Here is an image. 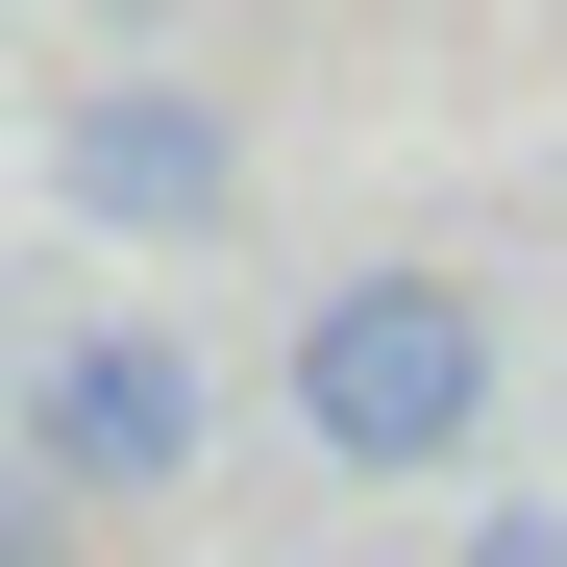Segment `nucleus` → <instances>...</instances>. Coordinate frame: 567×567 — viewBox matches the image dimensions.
Returning a JSON list of instances; mask_svg holds the SVG:
<instances>
[{
  "label": "nucleus",
  "mask_w": 567,
  "mask_h": 567,
  "mask_svg": "<svg viewBox=\"0 0 567 567\" xmlns=\"http://www.w3.org/2000/svg\"><path fill=\"white\" fill-rule=\"evenodd\" d=\"M50 543H74V518H50V468H0V567H50Z\"/></svg>",
  "instance_id": "obj_4"
},
{
  "label": "nucleus",
  "mask_w": 567,
  "mask_h": 567,
  "mask_svg": "<svg viewBox=\"0 0 567 567\" xmlns=\"http://www.w3.org/2000/svg\"><path fill=\"white\" fill-rule=\"evenodd\" d=\"M198 468V346L173 321H74L50 346V494H173Z\"/></svg>",
  "instance_id": "obj_2"
},
{
  "label": "nucleus",
  "mask_w": 567,
  "mask_h": 567,
  "mask_svg": "<svg viewBox=\"0 0 567 567\" xmlns=\"http://www.w3.org/2000/svg\"><path fill=\"white\" fill-rule=\"evenodd\" d=\"M74 198L100 223H223V124L173 74H124V100H74Z\"/></svg>",
  "instance_id": "obj_3"
},
{
  "label": "nucleus",
  "mask_w": 567,
  "mask_h": 567,
  "mask_svg": "<svg viewBox=\"0 0 567 567\" xmlns=\"http://www.w3.org/2000/svg\"><path fill=\"white\" fill-rule=\"evenodd\" d=\"M297 420L346 468H444L494 420V321H468L444 271H346V297H297Z\"/></svg>",
  "instance_id": "obj_1"
},
{
  "label": "nucleus",
  "mask_w": 567,
  "mask_h": 567,
  "mask_svg": "<svg viewBox=\"0 0 567 567\" xmlns=\"http://www.w3.org/2000/svg\"><path fill=\"white\" fill-rule=\"evenodd\" d=\"M468 567H567V518H494V543H468Z\"/></svg>",
  "instance_id": "obj_5"
}]
</instances>
